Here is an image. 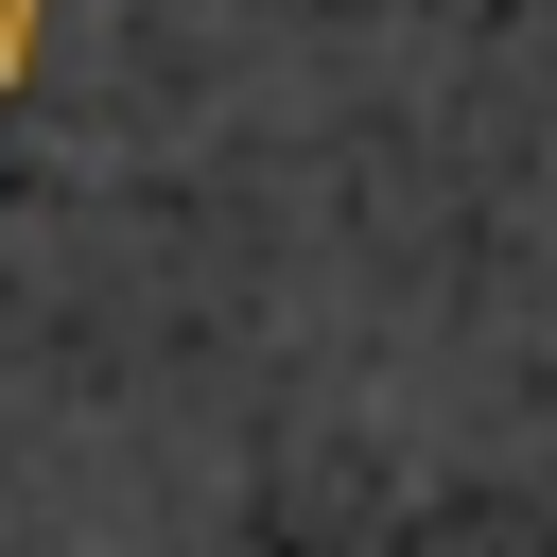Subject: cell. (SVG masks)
Masks as SVG:
<instances>
[{"instance_id":"6da1fadb","label":"cell","mask_w":557,"mask_h":557,"mask_svg":"<svg viewBox=\"0 0 557 557\" xmlns=\"http://www.w3.org/2000/svg\"><path fill=\"white\" fill-rule=\"evenodd\" d=\"M17 70H35V0H0V87H17Z\"/></svg>"}]
</instances>
